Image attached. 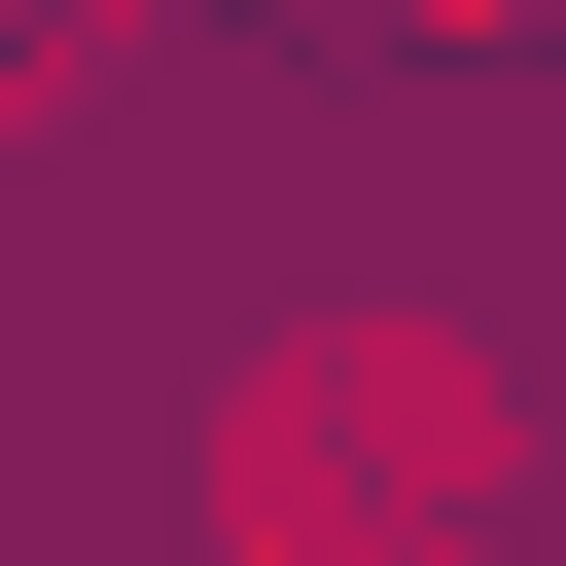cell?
<instances>
[{"label": "cell", "mask_w": 566, "mask_h": 566, "mask_svg": "<svg viewBox=\"0 0 566 566\" xmlns=\"http://www.w3.org/2000/svg\"><path fill=\"white\" fill-rule=\"evenodd\" d=\"M460 460H495L460 389H318V424H248V495H283V531H389V566L460 531Z\"/></svg>", "instance_id": "1"}]
</instances>
